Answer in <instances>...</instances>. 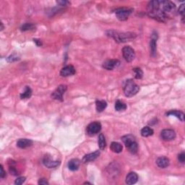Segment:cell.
Here are the masks:
<instances>
[{
	"mask_svg": "<svg viewBox=\"0 0 185 185\" xmlns=\"http://www.w3.org/2000/svg\"><path fill=\"white\" fill-rule=\"evenodd\" d=\"M148 14L149 17L160 22H166L168 18L167 15L160 9L158 0L150 2L148 5Z\"/></svg>",
	"mask_w": 185,
	"mask_h": 185,
	"instance_id": "cell-1",
	"label": "cell"
},
{
	"mask_svg": "<svg viewBox=\"0 0 185 185\" xmlns=\"http://www.w3.org/2000/svg\"><path fill=\"white\" fill-rule=\"evenodd\" d=\"M108 36L112 37L119 43H124L134 39L136 37V35L132 33H117L114 30H111L108 32Z\"/></svg>",
	"mask_w": 185,
	"mask_h": 185,
	"instance_id": "cell-2",
	"label": "cell"
},
{
	"mask_svg": "<svg viewBox=\"0 0 185 185\" xmlns=\"http://www.w3.org/2000/svg\"><path fill=\"white\" fill-rule=\"evenodd\" d=\"M122 140L125 146L131 153L135 154L138 151V144H137L135 137L132 135H124L122 137Z\"/></svg>",
	"mask_w": 185,
	"mask_h": 185,
	"instance_id": "cell-3",
	"label": "cell"
},
{
	"mask_svg": "<svg viewBox=\"0 0 185 185\" xmlns=\"http://www.w3.org/2000/svg\"><path fill=\"white\" fill-rule=\"evenodd\" d=\"M140 90L139 85H137L134 81L132 80H129L125 83L124 87V95L127 97H132L136 95Z\"/></svg>",
	"mask_w": 185,
	"mask_h": 185,
	"instance_id": "cell-4",
	"label": "cell"
},
{
	"mask_svg": "<svg viewBox=\"0 0 185 185\" xmlns=\"http://www.w3.org/2000/svg\"><path fill=\"white\" fill-rule=\"evenodd\" d=\"M122 54L127 62H131L135 58V52L134 49L129 46H124L122 49Z\"/></svg>",
	"mask_w": 185,
	"mask_h": 185,
	"instance_id": "cell-5",
	"label": "cell"
},
{
	"mask_svg": "<svg viewBox=\"0 0 185 185\" xmlns=\"http://www.w3.org/2000/svg\"><path fill=\"white\" fill-rule=\"evenodd\" d=\"M67 90V85H59L56 90L51 94V98L55 100H59L61 101L63 100V95Z\"/></svg>",
	"mask_w": 185,
	"mask_h": 185,
	"instance_id": "cell-6",
	"label": "cell"
},
{
	"mask_svg": "<svg viewBox=\"0 0 185 185\" xmlns=\"http://www.w3.org/2000/svg\"><path fill=\"white\" fill-rule=\"evenodd\" d=\"M101 129V124L98 122H94L90 123L87 127V133L90 136H92L98 134Z\"/></svg>",
	"mask_w": 185,
	"mask_h": 185,
	"instance_id": "cell-7",
	"label": "cell"
},
{
	"mask_svg": "<svg viewBox=\"0 0 185 185\" xmlns=\"http://www.w3.org/2000/svg\"><path fill=\"white\" fill-rule=\"evenodd\" d=\"M159 6L160 9L166 14L172 12L176 7L175 5L170 1H159Z\"/></svg>",
	"mask_w": 185,
	"mask_h": 185,
	"instance_id": "cell-8",
	"label": "cell"
},
{
	"mask_svg": "<svg viewBox=\"0 0 185 185\" xmlns=\"http://www.w3.org/2000/svg\"><path fill=\"white\" fill-rule=\"evenodd\" d=\"M132 10L126 9V8H120L116 10V15L117 18L121 21H124L127 20Z\"/></svg>",
	"mask_w": 185,
	"mask_h": 185,
	"instance_id": "cell-9",
	"label": "cell"
},
{
	"mask_svg": "<svg viewBox=\"0 0 185 185\" xmlns=\"http://www.w3.org/2000/svg\"><path fill=\"white\" fill-rule=\"evenodd\" d=\"M43 163H44V165L47 168H54L57 167L58 166H59L60 161H54V160L51 158V156L46 155L44 156V159H43Z\"/></svg>",
	"mask_w": 185,
	"mask_h": 185,
	"instance_id": "cell-10",
	"label": "cell"
},
{
	"mask_svg": "<svg viewBox=\"0 0 185 185\" xmlns=\"http://www.w3.org/2000/svg\"><path fill=\"white\" fill-rule=\"evenodd\" d=\"M161 136L162 139L166 141L173 140L176 138V132L173 129H163V130H162L161 132Z\"/></svg>",
	"mask_w": 185,
	"mask_h": 185,
	"instance_id": "cell-11",
	"label": "cell"
},
{
	"mask_svg": "<svg viewBox=\"0 0 185 185\" xmlns=\"http://www.w3.org/2000/svg\"><path fill=\"white\" fill-rule=\"evenodd\" d=\"M120 65V61L117 59H108L103 64V67L107 70H112Z\"/></svg>",
	"mask_w": 185,
	"mask_h": 185,
	"instance_id": "cell-12",
	"label": "cell"
},
{
	"mask_svg": "<svg viewBox=\"0 0 185 185\" xmlns=\"http://www.w3.org/2000/svg\"><path fill=\"white\" fill-rule=\"evenodd\" d=\"M76 73L75 67L73 65H67L63 67L60 72V75L62 77H69L75 75Z\"/></svg>",
	"mask_w": 185,
	"mask_h": 185,
	"instance_id": "cell-13",
	"label": "cell"
},
{
	"mask_svg": "<svg viewBox=\"0 0 185 185\" xmlns=\"http://www.w3.org/2000/svg\"><path fill=\"white\" fill-rule=\"evenodd\" d=\"M100 155V151H96L93 153L87 154L84 156L83 158V163H88V162L90 161H93L97 158L98 156Z\"/></svg>",
	"mask_w": 185,
	"mask_h": 185,
	"instance_id": "cell-14",
	"label": "cell"
},
{
	"mask_svg": "<svg viewBox=\"0 0 185 185\" xmlns=\"http://www.w3.org/2000/svg\"><path fill=\"white\" fill-rule=\"evenodd\" d=\"M33 145V141L29 139H20L18 141L17 145L20 148H27Z\"/></svg>",
	"mask_w": 185,
	"mask_h": 185,
	"instance_id": "cell-15",
	"label": "cell"
},
{
	"mask_svg": "<svg viewBox=\"0 0 185 185\" xmlns=\"http://www.w3.org/2000/svg\"><path fill=\"white\" fill-rule=\"evenodd\" d=\"M138 180V175L135 172H130L127 174L126 177V183L127 184H134Z\"/></svg>",
	"mask_w": 185,
	"mask_h": 185,
	"instance_id": "cell-16",
	"label": "cell"
},
{
	"mask_svg": "<svg viewBox=\"0 0 185 185\" xmlns=\"http://www.w3.org/2000/svg\"><path fill=\"white\" fill-rule=\"evenodd\" d=\"M156 164H157L158 167L161 168H165L169 166V160L166 157L162 156V157L158 158V159L156 160Z\"/></svg>",
	"mask_w": 185,
	"mask_h": 185,
	"instance_id": "cell-17",
	"label": "cell"
},
{
	"mask_svg": "<svg viewBox=\"0 0 185 185\" xmlns=\"http://www.w3.org/2000/svg\"><path fill=\"white\" fill-rule=\"evenodd\" d=\"M166 115H167V116H176V118H178L179 120L182 121V122H184V114L182 112H180V111H177V110L170 111V112L166 113Z\"/></svg>",
	"mask_w": 185,
	"mask_h": 185,
	"instance_id": "cell-18",
	"label": "cell"
},
{
	"mask_svg": "<svg viewBox=\"0 0 185 185\" xmlns=\"http://www.w3.org/2000/svg\"><path fill=\"white\" fill-rule=\"evenodd\" d=\"M80 165H81V161L79 160L72 159L68 163V168L69 170L74 171H77L79 168Z\"/></svg>",
	"mask_w": 185,
	"mask_h": 185,
	"instance_id": "cell-19",
	"label": "cell"
},
{
	"mask_svg": "<svg viewBox=\"0 0 185 185\" xmlns=\"http://www.w3.org/2000/svg\"><path fill=\"white\" fill-rule=\"evenodd\" d=\"M96 110L98 112H102L107 106V103L104 100H97L96 102Z\"/></svg>",
	"mask_w": 185,
	"mask_h": 185,
	"instance_id": "cell-20",
	"label": "cell"
},
{
	"mask_svg": "<svg viewBox=\"0 0 185 185\" xmlns=\"http://www.w3.org/2000/svg\"><path fill=\"white\" fill-rule=\"evenodd\" d=\"M123 147L120 143H116V142H113L111 144V150L116 153H120L122 151Z\"/></svg>",
	"mask_w": 185,
	"mask_h": 185,
	"instance_id": "cell-21",
	"label": "cell"
},
{
	"mask_svg": "<svg viewBox=\"0 0 185 185\" xmlns=\"http://www.w3.org/2000/svg\"><path fill=\"white\" fill-rule=\"evenodd\" d=\"M127 105L124 102L122 101V100H116V102L115 103V109L117 112H122V111H124L127 109Z\"/></svg>",
	"mask_w": 185,
	"mask_h": 185,
	"instance_id": "cell-22",
	"label": "cell"
},
{
	"mask_svg": "<svg viewBox=\"0 0 185 185\" xmlns=\"http://www.w3.org/2000/svg\"><path fill=\"white\" fill-rule=\"evenodd\" d=\"M153 135V129L150 127H145L141 129V135L143 137H149Z\"/></svg>",
	"mask_w": 185,
	"mask_h": 185,
	"instance_id": "cell-23",
	"label": "cell"
},
{
	"mask_svg": "<svg viewBox=\"0 0 185 185\" xmlns=\"http://www.w3.org/2000/svg\"><path fill=\"white\" fill-rule=\"evenodd\" d=\"M156 40L157 38H155L154 37V35L152 36V39L150 43V46H151V54L152 56H155L156 54V51H157V48H156Z\"/></svg>",
	"mask_w": 185,
	"mask_h": 185,
	"instance_id": "cell-24",
	"label": "cell"
},
{
	"mask_svg": "<svg viewBox=\"0 0 185 185\" xmlns=\"http://www.w3.org/2000/svg\"><path fill=\"white\" fill-rule=\"evenodd\" d=\"M32 95V90L31 88L28 86H26L25 91L22 93L20 94V98L22 99H28V98H30V96Z\"/></svg>",
	"mask_w": 185,
	"mask_h": 185,
	"instance_id": "cell-25",
	"label": "cell"
},
{
	"mask_svg": "<svg viewBox=\"0 0 185 185\" xmlns=\"http://www.w3.org/2000/svg\"><path fill=\"white\" fill-rule=\"evenodd\" d=\"M98 145H99V148L101 151H104L106 148V142L104 135L103 134H100L99 137H98Z\"/></svg>",
	"mask_w": 185,
	"mask_h": 185,
	"instance_id": "cell-26",
	"label": "cell"
},
{
	"mask_svg": "<svg viewBox=\"0 0 185 185\" xmlns=\"http://www.w3.org/2000/svg\"><path fill=\"white\" fill-rule=\"evenodd\" d=\"M133 71L135 73V77L136 79H141L143 76V73L140 68H134Z\"/></svg>",
	"mask_w": 185,
	"mask_h": 185,
	"instance_id": "cell-27",
	"label": "cell"
},
{
	"mask_svg": "<svg viewBox=\"0 0 185 185\" xmlns=\"http://www.w3.org/2000/svg\"><path fill=\"white\" fill-rule=\"evenodd\" d=\"M19 59H20V58L18 57V55L14 54L10 55V56L7 59V61H9V62H14V61L19 60Z\"/></svg>",
	"mask_w": 185,
	"mask_h": 185,
	"instance_id": "cell-28",
	"label": "cell"
},
{
	"mask_svg": "<svg viewBox=\"0 0 185 185\" xmlns=\"http://www.w3.org/2000/svg\"><path fill=\"white\" fill-rule=\"evenodd\" d=\"M34 28L33 25L30 24V23H26L23 26H22L21 30H23V31H26V30H31Z\"/></svg>",
	"mask_w": 185,
	"mask_h": 185,
	"instance_id": "cell-29",
	"label": "cell"
},
{
	"mask_svg": "<svg viewBox=\"0 0 185 185\" xmlns=\"http://www.w3.org/2000/svg\"><path fill=\"white\" fill-rule=\"evenodd\" d=\"M26 182V177H23V176H21V177H18L17 179L15 180V184L17 185H20L22 184L23 183Z\"/></svg>",
	"mask_w": 185,
	"mask_h": 185,
	"instance_id": "cell-30",
	"label": "cell"
},
{
	"mask_svg": "<svg viewBox=\"0 0 185 185\" xmlns=\"http://www.w3.org/2000/svg\"><path fill=\"white\" fill-rule=\"evenodd\" d=\"M10 172L11 173V174H12V175L14 176H16V175H18V171H17V169L14 167V166H10Z\"/></svg>",
	"mask_w": 185,
	"mask_h": 185,
	"instance_id": "cell-31",
	"label": "cell"
},
{
	"mask_svg": "<svg viewBox=\"0 0 185 185\" xmlns=\"http://www.w3.org/2000/svg\"><path fill=\"white\" fill-rule=\"evenodd\" d=\"M178 159H179V162H181V163H184V161H185V154H184V153H180L178 156Z\"/></svg>",
	"mask_w": 185,
	"mask_h": 185,
	"instance_id": "cell-32",
	"label": "cell"
},
{
	"mask_svg": "<svg viewBox=\"0 0 185 185\" xmlns=\"http://www.w3.org/2000/svg\"><path fill=\"white\" fill-rule=\"evenodd\" d=\"M38 184L46 185V184H49V182H48V181L46 179H40L38 181Z\"/></svg>",
	"mask_w": 185,
	"mask_h": 185,
	"instance_id": "cell-33",
	"label": "cell"
},
{
	"mask_svg": "<svg viewBox=\"0 0 185 185\" xmlns=\"http://www.w3.org/2000/svg\"><path fill=\"white\" fill-rule=\"evenodd\" d=\"M0 169H1V172H0V176H1L2 179L5 178V176H6V173H5V170H4L2 165L0 166Z\"/></svg>",
	"mask_w": 185,
	"mask_h": 185,
	"instance_id": "cell-34",
	"label": "cell"
},
{
	"mask_svg": "<svg viewBox=\"0 0 185 185\" xmlns=\"http://www.w3.org/2000/svg\"><path fill=\"white\" fill-rule=\"evenodd\" d=\"M179 14H181L182 16H184V4L180 6L179 9Z\"/></svg>",
	"mask_w": 185,
	"mask_h": 185,
	"instance_id": "cell-35",
	"label": "cell"
},
{
	"mask_svg": "<svg viewBox=\"0 0 185 185\" xmlns=\"http://www.w3.org/2000/svg\"><path fill=\"white\" fill-rule=\"evenodd\" d=\"M57 2L60 6H66L67 5H68V4H69V2L67 1H57Z\"/></svg>",
	"mask_w": 185,
	"mask_h": 185,
	"instance_id": "cell-36",
	"label": "cell"
},
{
	"mask_svg": "<svg viewBox=\"0 0 185 185\" xmlns=\"http://www.w3.org/2000/svg\"><path fill=\"white\" fill-rule=\"evenodd\" d=\"M34 41L36 43V44H37V46H41L42 45V44H41V41L40 40H38V39H34Z\"/></svg>",
	"mask_w": 185,
	"mask_h": 185,
	"instance_id": "cell-37",
	"label": "cell"
}]
</instances>
